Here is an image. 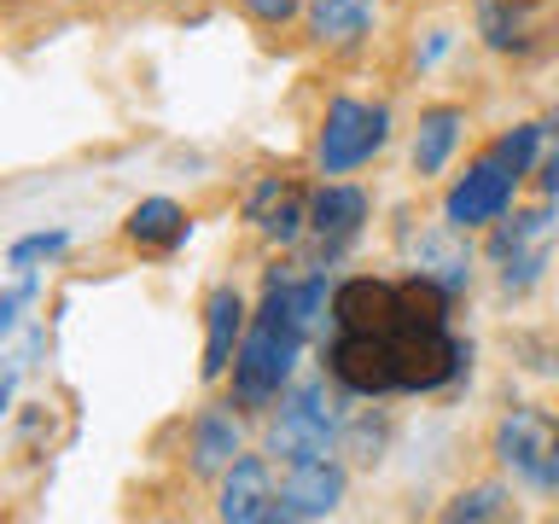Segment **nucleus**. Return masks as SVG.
Returning a JSON list of instances; mask_svg holds the SVG:
<instances>
[{"label": "nucleus", "instance_id": "f257e3e1", "mask_svg": "<svg viewBox=\"0 0 559 524\" xmlns=\"http://www.w3.org/2000/svg\"><path fill=\"white\" fill-rule=\"evenodd\" d=\"M332 373L349 391H431L461 373L466 349L443 321V286L414 279H356L332 297Z\"/></svg>", "mask_w": 559, "mask_h": 524}, {"label": "nucleus", "instance_id": "f03ea898", "mask_svg": "<svg viewBox=\"0 0 559 524\" xmlns=\"http://www.w3.org/2000/svg\"><path fill=\"white\" fill-rule=\"evenodd\" d=\"M304 338H309L304 314H297L286 303V291L269 279L262 314L251 321V332H245V344H239V356H234V391H239V402H251V408H257V402H274L280 384L292 379Z\"/></svg>", "mask_w": 559, "mask_h": 524}, {"label": "nucleus", "instance_id": "7ed1b4c3", "mask_svg": "<svg viewBox=\"0 0 559 524\" xmlns=\"http://www.w3.org/2000/svg\"><path fill=\"white\" fill-rule=\"evenodd\" d=\"M536 152H542V122H524V129H513L507 140H496V146L449 187V204H443L449 222L461 227V234L466 227H484V222H501L507 204H513V187L531 175Z\"/></svg>", "mask_w": 559, "mask_h": 524}, {"label": "nucleus", "instance_id": "20e7f679", "mask_svg": "<svg viewBox=\"0 0 559 524\" xmlns=\"http://www.w3.org/2000/svg\"><path fill=\"white\" fill-rule=\"evenodd\" d=\"M496 461L513 472L524 489L554 496L559 489V419L548 408H513L496 419Z\"/></svg>", "mask_w": 559, "mask_h": 524}, {"label": "nucleus", "instance_id": "39448f33", "mask_svg": "<svg viewBox=\"0 0 559 524\" xmlns=\"http://www.w3.org/2000/svg\"><path fill=\"white\" fill-rule=\"evenodd\" d=\"M338 443V408L326 402V384H297L269 419V454L280 466L292 461H321Z\"/></svg>", "mask_w": 559, "mask_h": 524}, {"label": "nucleus", "instance_id": "423d86ee", "mask_svg": "<svg viewBox=\"0 0 559 524\" xmlns=\"http://www.w3.org/2000/svg\"><path fill=\"white\" fill-rule=\"evenodd\" d=\"M384 140H391V111L384 105H367V99H332L326 105V122H321V157L326 175H349L373 157Z\"/></svg>", "mask_w": 559, "mask_h": 524}, {"label": "nucleus", "instance_id": "0eeeda50", "mask_svg": "<svg viewBox=\"0 0 559 524\" xmlns=\"http://www.w3.org/2000/svg\"><path fill=\"white\" fill-rule=\"evenodd\" d=\"M554 234L559 222L548 210H531V216H513L496 234V269H501V286L507 291H524L536 286V274L548 269V251H554Z\"/></svg>", "mask_w": 559, "mask_h": 524}, {"label": "nucleus", "instance_id": "6e6552de", "mask_svg": "<svg viewBox=\"0 0 559 524\" xmlns=\"http://www.w3.org/2000/svg\"><path fill=\"white\" fill-rule=\"evenodd\" d=\"M344 501V466L321 454V461H292L286 478L274 489V519H326Z\"/></svg>", "mask_w": 559, "mask_h": 524}, {"label": "nucleus", "instance_id": "1a4fd4ad", "mask_svg": "<svg viewBox=\"0 0 559 524\" xmlns=\"http://www.w3.org/2000/svg\"><path fill=\"white\" fill-rule=\"evenodd\" d=\"M216 513H222L227 524L274 519V472H269V461L239 454V461L222 472V501H216Z\"/></svg>", "mask_w": 559, "mask_h": 524}, {"label": "nucleus", "instance_id": "9d476101", "mask_svg": "<svg viewBox=\"0 0 559 524\" xmlns=\"http://www.w3.org/2000/svg\"><path fill=\"white\" fill-rule=\"evenodd\" d=\"M245 344V297L234 286H216L204 303V379H222Z\"/></svg>", "mask_w": 559, "mask_h": 524}, {"label": "nucleus", "instance_id": "9b49d317", "mask_svg": "<svg viewBox=\"0 0 559 524\" xmlns=\"http://www.w3.org/2000/svg\"><path fill=\"white\" fill-rule=\"evenodd\" d=\"M361 222H367V192H356V187H321V192H314L309 227L321 234L326 251H338V245L356 239Z\"/></svg>", "mask_w": 559, "mask_h": 524}, {"label": "nucleus", "instance_id": "f8f14e48", "mask_svg": "<svg viewBox=\"0 0 559 524\" xmlns=\"http://www.w3.org/2000/svg\"><path fill=\"white\" fill-rule=\"evenodd\" d=\"M461 129H466V111L461 105H437V111L419 117V134H414V169L419 175H443V164L461 146Z\"/></svg>", "mask_w": 559, "mask_h": 524}, {"label": "nucleus", "instance_id": "ddd939ff", "mask_svg": "<svg viewBox=\"0 0 559 524\" xmlns=\"http://www.w3.org/2000/svg\"><path fill=\"white\" fill-rule=\"evenodd\" d=\"M239 461V419L210 408L199 414V426H192V472L199 478H216V472H227Z\"/></svg>", "mask_w": 559, "mask_h": 524}, {"label": "nucleus", "instance_id": "4468645a", "mask_svg": "<svg viewBox=\"0 0 559 524\" xmlns=\"http://www.w3.org/2000/svg\"><path fill=\"white\" fill-rule=\"evenodd\" d=\"M309 29L326 47H349L373 29V0H309Z\"/></svg>", "mask_w": 559, "mask_h": 524}, {"label": "nucleus", "instance_id": "2eb2a0df", "mask_svg": "<svg viewBox=\"0 0 559 524\" xmlns=\"http://www.w3.org/2000/svg\"><path fill=\"white\" fill-rule=\"evenodd\" d=\"M251 222H257V227H262V234H269V239L292 245L297 234H304L309 210H304V199H297L292 187H280V181H262V187L251 192Z\"/></svg>", "mask_w": 559, "mask_h": 524}, {"label": "nucleus", "instance_id": "dca6fc26", "mask_svg": "<svg viewBox=\"0 0 559 524\" xmlns=\"http://www.w3.org/2000/svg\"><path fill=\"white\" fill-rule=\"evenodd\" d=\"M419 251V274L437 279L443 291H461L466 286V274H472V257H466V245H461V227H443V234H426L414 245Z\"/></svg>", "mask_w": 559, "mask_h": 524}, {"label": "nucleus", "instance_id": "f3484780", "mask_svg": "<svg viewBox=\"0 0 559 524\" xmlns=\"http://www.w3.org/2000/svg\"><path fill=\"white\" fill-rule=\"evenodd\" d=\"M129 239L140 251H169V245L187 239V210L175 199H140L129 216Z\"/></svg>", "mask_w": 559, "mask_h": 524}, {"label": "nucleus", "instance_id": "a211bd4d", "mask_svg": "<svg viewBox=\"0 0 559 524\" xmlns=\"http://www.w3.org/2000/svg\"><path fill=\"white\" fill-rule=\"evenodd\" d=\"M443 519H513V496H507L501 484H478V489H461Z\"/></svg>", "mask_w": 559, "mask_h": 524}, {"label": "nucleus", "instance_id": "6ab92c4d", "mask_svg": "<svg viewBox=\"0 0 559 524\" xmlns=\"http://www.w3.org/2000/svg\"><path fill=\"white\" fill-rule=\"evenodd\" d=\"M70 245V234H29V239H17L12 245V269H29V262H41V257H59Z\"/></svg>", "mask_w": 559, "mask_h": 524}, {"label": "nucleus", "instance_id": "aec40b11", "mask_svg": "<svg viewBox=\"0 0 559 524\" xmlns=\"http://www.w3.org/2000/svg\"><path fill=\"white\" fill-rule=\"evenodd\" d=\"M245 12L262 17V24H286V17L297 12V0H245Z\"/></svg>", "mask_w": 559, "mask_h": 524}]
</instances>
